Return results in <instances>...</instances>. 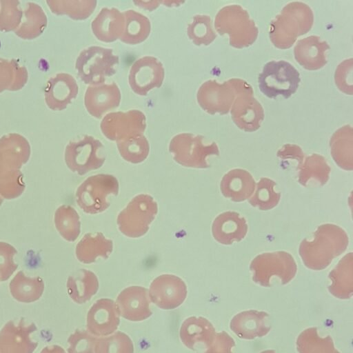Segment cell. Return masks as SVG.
<instances>
[{"label":"cell","instance_id":"1","mask_svg":"<svg viewBox=\"0 0 353 353\" xmlns=\"http://www.w3.org/2000/svg\"><path fill=\"white\" fill-rule=\"evenodd\" d=\"M349 238L341 227L325 223L318 227L311 239H304L299 252L304 265L312 270H322L347 248Z\"/></svg>","mask_w":353,"mask_h":353},{"label":"cell","instance_id":"2","mask_svg":"<svg viewBox=\"0 0 353 353\" xmlns=\"http://www.w3.org/2000/svg\"><path fill=\"white\" fill-rule=\"evenodd\" d=\"M119 57L111 48L90 46L83 50L76 61L78 76L86 84H103L106 77L116 72Z\"/></svg>","mask_w":353,"mask_h":353},{"label":"cell","instance_id":"3","mask_svg":"<svg viewBox=\"0 0 353 353\" xmlns=\"http://www.w3.org/2000/svg\"><path fill=\"white\" fill-rule=\"evenodd\" d=\"M250 270L254 282L270 287L273 276H277L283 285L290 283L296 274L297 265L290 253L277 251L257 255L252 260Z\"/></svg>","mask_w":353,"mask_h":353},{"label":"cell","instance_id":"4","mask_svg":"<svg viewBox=\"0 0 353 353\" xmlns=\"http://www.w3.org/2000/svg\"><path fill=\"white\" fill-rule=\"evenodd\" d=\"M300 81L299 71L285 61L267 63L258 78L259 90L269 98H289L297 90Z\"/></svg>","mask_w":353,"mask_h":353},{"label":"cell","instance_id":"5","mask_svg":"<svg viewBox=\"0 0 353 353\" xmlns=\"http://www.w3.org/2000/svg\"><path fill=\"white\" fill-rule=\"evenodd\" d=\"M119 193V182L110 174H99L87 178L77 188L76 201L88 214L105 211L110 206L107 199L110 194Z\"/></svg>","mask_w":353,"mask_h":353},{"label":"cell","instance_id":"6","mask_svg":"<svg viewBox=\"0 0 353 353\" xmlns=\"http://www.w3.org/2000/svg\"><path fill=\"white\" fill-rule=\"evenodd\" d=\"M157 212V203L151 196L139 194L119 214V229L130 238L142 236L148 231Z\"/></svg>","mask_w":353,"mask_h":353},{"label":"cell","instance_id":"7","mask_svg":"<svg viewBox=\"0 0 353 353\" xmlns=\"http://www.w3.org/2000/svg\"><path fill=\"white\" fill-rule=\"evenodd\" d=\"M169 151L176 163L194 168H209L207 158L210 155L219 154L215 143L205 144L203 137L190 133L174 136L170 141Z\"/></svg>","mask_w":353,"mask_h":353},{"label":"cell","instance_id":"8","mask_svg":"<svg viewBox=\"0 0 353 353\" xmlns=\"http://www.w3.org/2000/svg\"><path fill=\"white\" fill-rule=\"evenodd\" d=\"M103 148L100 141L88 135L71 141L65 148V163L71 171L84 175L103 165L105 157L100 153Z\"/></svg>","mask_w":353,"mask_h":353},{"label":"cell","instance_id":"9","mask_svg":"<svg viewBox=\"0 0 353 353\" xmlns=\"http://www.w3.org/2000/svg\"><path fill=\"white\" fill-rule=\"evenodd\" d=\"M145 121L144 114L138 110L110 112L103 117L101 130L108 139L119 141L134 135L143 134L146 127Z\"/></svg>","mask_w":353,"mask_h":353},{"label":"cell","instance_id":"10","mask_svg":"<svg viewBox=\"0 0 353 353\" xmlns=\"http://www.w3.org/2000/svg\"><path fill=\"white\" fill-rule=\"evenodd\" d=\"M163 79V64L159 59L151 56L137 59L131 66L128 76L131 89L141 96L146 95L154 88H159Z\"/></svg>","mask_w":353,"mask_h":353},{"label":"cell","instance_id":"11","mask_svg":"<svg viewBox=\"0 0 353 353\" xmlns=\"http://www.w3.org/2000/svg\"><path fill=\"white\" fill-rule=\"evenodd\" d=\"M148 295L150 301L159 307L172 310L185 301L187 287L181 278L172 274H163L151 283Z\"/></svg>","mask_w":353,"mask_h":353},{"label":"cell","instance_id":"12","mask_svg":"<svg viewBox=\"0 0 353 353\" xmlns=\"http://www.w3.org/2000/svg\"><path fill=\"white\" fill-rule=\"evenodd\" d=\"M35 330L33 323L23 319L8 322L0 332V353H32L37 343L30 334Z\"/></svg>","mask_w":353,"mask_h":353},{"label":"cell","instance_id":"13","mask_svg":"<svg viewBox=\"0 0 353 353\" xmlns=\"http://www.w3.org/2000/svg\"><path fill=\"white\" fill-rule=\"evenodd\" d=\"M120 323L116 303L101 299L94 303L87 314V328L94 336H105L114 333Z\"/></svg>","mask_w":353,"mask_h":353},{"label":"cell","instance_id":"14","mask_svg":"<svg viewBox=\"0 0 353 353\" xmlns=\"http://www.w3.org/2000/svg\"><path fill=\"white\" fill-rule=\"evenodd\" d=\"M116 305L119 315L131 321H143L152 314L148 291L141 286L125 288L118 295Z\"/></svg>","mask_w":353,"mask_h":353},{"label":"cell","instance_id":"15","mask_svg":"<svg viewBox=\"0 0 353 353\" xmlns=\"http://www.w3.org/2000/svg\"><path fill=\"white\" fill-rule=\"evenodd\" d=\"M121 93L115 83L89 86L85 93L84 103L88 112L95 118L119 106Z\"/></svg>","mask_w":353,"mask_h":353},{"label":"cell","instance_id":"16","mask_svg":"<svg viewBox=\"0 0 353 353\" xmlns=\"http://www.w3.org/2000/svg\"><path fill=\"white\" fill-rule=\"evenodd\" d=\"M248 230L245 218L234 211H226L219 214L212 225L214 239L223 245L241 241L247 235Z\"/></svg>","mask_w":353,"mask_h":353},{"label":"cell","instance_id":"17","mask_svg":"<svg viewBox=\"0 0 353 353\" xmlns=\"http://www.w3.org/2000/svg\"><path fill=\"white\" fill-rule=\"evenodd\" d=\"M267 312L257 310H246L236 314L231 319L230 327L243 339H254L266 335L270 330L268 323Z\"/></svg>","mask_w":353,"mask_h":353},{"label":"cell","instance_id":"18","mask_svg":"<svg viewBox=\"0 0 353 353\" xmlns=\"http://www.w3.org/2000/svg\"><path fill=\"white\" fill-rule=\"evenodd\" d=\"M256 183L247 170L236 168L228 171L220 183L222 194L234 202L248 199L255 190Z\"/></svg>","mask_w":353,"mask_h":353},{"label":"cell","instance_id":"19","mask_svg":"<svg viewBox=\"0 0 353 353\" xmlns=\"http://www.w3.org/2000/svg\"><path fill=\"white\" fill-rule=\"evenodd\" d=\"M30 154L28 143L21 137L2 139L0 141V175L20 170Z\"/></svg>","mask_w":353,"mask_h":353},{"label":"cell","instance_id":"20","mask_svg":"<svg viewBox=\"0 0 353 353\" xmlns=\"http://www.w3.org/2000/svg\"><path fill=\"white\" fill-rule=\"evenodd\" d=\"M213 325L205 318L191 316L182 323L179 336L183 344L188 349L195 350L198 344L203 343L208 347L216 334Z\"/></svg>","mask_w":353,"mask_h":353},{"label":"cell","instance_id":"21","mask_svg":"<svg viewBox=\"0 0 353 353\" xmlns=\"http://www.w3.org/2000/svg\"><path fill=\"white\" fill-rule=\"evenodd\" d=\"M123 22V12L114 8H104L92 21L91 28L99 40L112 42L120 38Z\"/></svg>","mask_w":353,"mask_h":353},{"label":"cell","instance_id":"22","mask_svg":"<svg viewBox=\"0 0 353 353\" xmlns=\"http://www.w3.org/2000/svg\"><path fill=\"white\" fill-rule=\"evenodd\" d=\"M78 93L76 80L68 74H59L48 83V104L52 109L65 108Z\"/></svg>","mask_w":353,"mask_h":353},{"label":"cell","instance_id":"23","mask_svg":"<svg viewBox=\"0 0 353 353\" xmlns=\"http://www.w3.org/2000/svg\"><path fill=\"white\" fill-rule=\"evenodd\" d=\"M113 250L112 240L106 239L101 232L88 233L83 236L76 246L77 259L85 264L92 263L98 257L107 259Z\"/></svg>","mask_w":353,"mask_h":353},{"label":"cell","instance_id":"24","mask_svg":"<svg viewBox=\"0 0 353 353\" xmlns=\"http://www.w3.org/2000/svg\"><path fill=\"white\" fill-rule=\"evenodd\" d=\"M353 254H345L336 266L330 272L331 285L329 292L341 299H350L352 295Z\"/></svg>","mask_w":353,"mask_h":353},{"label":"cell","instance_id":"25","mask_svg":"<svg viewBox=\"0 0 353 353\" xmlns=\"http://www.w3.org/2000/svg\"><path fill=\"white\" fill-rule=\"evenodd\" d=\"M98 289L99 281L97 276L88 270L77 271L67 281L68 293L72 300L78 304L88 301Z\"/></svg>","mask_w":353,"mask_h":353},{"label":"cell","instance_id":"26","mask_svg":"<svg viewBox=\"0 0 353 353\" xmlns=\"http://www.w3.org/2000/svg\"><path fill=\"white\" fill-rule=\"evenodd\" d=\"M298 181L304 186L315 181L321 185L327 183L330 178L331 168L325 158L314 154L303 159L296 167Z\"/></svg>","mask_w":353,"mask_h":353},{"label":"cell","instance_id":"27","mask_svg":"<svg viewBox=\"0 0 353 353\" xmlns=\"http://www.w3.org/2000/svg\"><path fill=\"white\" fill-rule=\"evenodd\" d=\"M11 295L19 302L31 303L38 300L44 290V282L39 276H28L20 270L9 284Z\"/></svg>","mask_w":353,"mask_h":353},{"label":"cell","instance_id":"28","mask_svg":"<svg viewBox=\"0 0 353 353\" xmlns=\"http://www.w3.org/2000/svg\"><path fill=\"white\" fill-rule=\"evenodd\" d=\"M123 13L124 22L119 39L131 45L145 41L151 30L149 19L143 14L133 10H128Z\"/></svg>","mask_w":353,"mask_h":353},{"label":"cell","instance_id":"29","mask_svg":"<svg viewBox=\"0 0 353 353\" xmlns=\"http://www.w3.org/2000/svg\"><path fill=\"white\" fill-rule=\"evenodd\" d=\"M54 223L59 234L67 241H74L80 234L79 216L70 205H62L56 210Z\"/></svg>","mask_w":353,"mask_h":353},{"label":"cell","instance_id":"30","mask_svg":"<svg viewBox=\"0 0 353 353\" xmlns=\"http://www.w3.org/2000/svg\"><path fill=\"white\" fill-rule=\"evenodd\" d=\"M299 353H340L334 347L330 336L321 337L316 327H310L303 331L296 340Z\"/></svg>","mask_w":353,"mask_h":353},{"label":"cell","instance_id":"31","mask_svg":"<svg viewBox=\"0 0 353 353\" xmlns=\"http://www.w3.org/2000/svg\"><path fill=\"white\" fill-rule=\"evenodd\" d=\"M276 182L268 177H261L256 184V189L249 198L250 204L261 210H270L279 203L281 194L275 192Z\"/></svg>","mask_w":353,"mask_h":353},{"label":"cell","instance_id":"32","mask_svg":"<svg viewBox=\"0 0 353 353\" xmlns=\"http://www.w3.org/2000/svg\"><path fill=\"white\" fill-rule=\"evenodd\" d=\"M121 156L132 163L143 162L148 156L150 146L143 134L134 135L117 141Z\"/></svg>","mask_w":353,"mask_h":353},{"label":"cell","instance_id":"33","mask_svg":"<svg viewBox=\"0 0 353 353\" xmlns=\"http://www.w3.org/2000/svg\"><path fill=\"white\" fill-rule=\"evenodd\" d=\"M94 353H134V345L127 334L117 332L110 336L97 339Z\"/></svg>","mask_w":353,"mask_h":353},{"label":"cell","instance_id":"34","mask_svg":"<svg viewBox=\"0 0 353 353\" xmlns=\"http://www.w3.org/2000/svg\"><path fill=\"white\" fill-rule=\"evenodd\" d=\"M187 32L196 45H208L214 38L208 16H194L192 22L188 26Z\"/></svg>","mask_w":353,"mask_h":353},{"label":"cell","instance_id":"35","mask_svg":"<svg viewBox=\"0 0 353 353\" xmlns=\"http://www.w3.org/2000/svg\"><path fill=\"white\" fill-rule=\"evenodd\" d=\"M25 188L23 176L20 170L0 175V195L3 199L17 198L23 192Z\"/></svg>","mask_w":353,"mask_h":353},{"label":"cell","instance_id":"36","mask_svg":"<svg viewBox=\"0 0 353 353\" xmlns=\"http://www.w3.org/2000/svg\"><path fill=\"white\" fill-rule=\"evenodd\" d=\"M97 338L85 330H77L68 338V353H94Z\"/></svg>","mask_w":353,"mask_h":353},{"label":"cell","instance_id":"37","mask_svg":"<svg viewBox=\"0 0 353 353\" xmlns=\"http://www.w3.org/2000/svg\"><path fill=\"white\" fill-rule=\"evenodd\" d=\"M17 253L11 244L0 241V281L8 280L17 270L18 265L14 261Z\"/></svg>","mask_w":353,"mask_h":353},{"label":"cell","instance_id":"38","mask_svg":"<svg viewBox=\"0 0 353 353\" xmlns=\"http://www.w3.org/2000/svg\"><path fill=\"white\" fill-rule=\"evenodd\" d=\"M234 340L227 332L216 333L213 341L203 353H233Z\"/></svg>","mask_w":353,"mask_h":353},{"label":"cell","instance_id":"39","mask_svg":"<svg viewBox=\"0 0 353 353\" xmlns=\"http://www.w3.org/2000/svg\"><path fill=\"white\" fill-rule=\"evenodd\" d=\"M41 353H65V352L59 345H51L46 347Z\"/></svg>","mask_w":353,"mask_h":353},{"label":"cell","instance_id":"40","mask_svg":"<svg viewBox=\"0 0 353 353\" xmlns=\"http://www.w3.org/2000/svg\"><path fill=\"white\" fill-rule=\"evenodd\" d=\"M260 353H275V351L272 350H264Z\"/></svg>","mask_w":353,"mask_h":353},{"label":"cell","instance_id":"41","mask_svg":"<svg viewBox=\"0 0 353 353\" xmlns=\"http://www.w3.org/2000/svg\"><path fill=\"white\" fill-rule=\"evenodd\" d=\"M3 199L1 197V196L0 195V206L1 205L2 203H3Z\"/></svg>","mask_w":353,"mask_h":353}]
</instances>
